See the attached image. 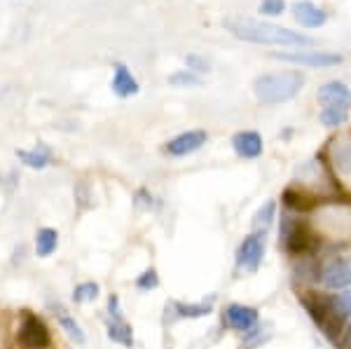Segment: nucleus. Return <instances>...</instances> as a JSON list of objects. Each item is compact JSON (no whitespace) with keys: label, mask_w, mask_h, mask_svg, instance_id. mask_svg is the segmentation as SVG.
Returning a JSON list of instances; mask_svg holds the SVG:
<instances>
[{"label":"nucleus","mask_w":351,"mask_h":349,"mask_svg":"<svg viewBox=\"0 0 351 349\" xmlns=\"http://www.w3.org/2000/svg\"><path fill=\"white\" fill-rule=\"evenodd\" d=\"M223 26L232 38H237L241 43L269 45V47H298V49H307L316 45L314 38L304 36L300 31L269 24V21L246 19V16H230V19L223 21Z\"/></svg>","instance_id":"obj_1"},{"label":"nucleus","mask_w":351,"mask_h":349,"mask_svg":"<svg viewBox=\"0 0 351 349\" xmlns=\"http://www.w3.org/2000/svg\"><path fill=\"white\" fill-rule=\"evenodd\" d=\"M304 87V75L298 69L288 71H274L258 75L253 82V94H256L258 104L263 106H279L288 104L302 92Z\"/></svg>","instance_id":"obj_2"},{"label":"nucleus","mask_w":351,"mask_h":349,"mask_svg":"<svg viewBox=\"0 0 351 349\" xmlns=\"http://www.w3.org/2000/svg\"><path fill=\"white\" fill-rule=\"evenodd\" d=\"M300 302L309 312V317L314 319V324L321 328V333L330 340H337L347 328V319L339 312L335 305V298L326 293H304L300 298Z\"/></svg>","instance_id":"obj_3"},{"label":"nucleus","mask_w":351,"mask_h":349,"mask_svg":"<svg viewBox=\"0 0 351 349\" xmlns=\"http://www.w3.org/2000/svg\"><path fill=\"white\" fill-rule=\"evenodd\" d=\"M279 244L284 246L286 253L291 256H307L319 246V237L311 232V228L302 218H295L291 213L281 216V228H279Z\"/></svg>","instance_id":"obj_4"},{"label":"nucleus","mask_w":351,"mask_h":349,"mask_svg":"<svg viewBox=\"0 0 351 349\" xmlns=\"http://www.w3.org/2000/svg\"><path fill=\"white\" fill-rule=\"evenodd\" d=\"M271 59L302 66V69H332L342 64L344 56L337 52H326V49H293V52H271Z\"/></svg>","instance_id":"obj_5"},{"label":"nucleus","mask_w":351,"mask_h":349,"mask_svg":"<svg viewBox=\"0 0 351 349\" xmlns=\"http://www.w3.org/2000/svg\"><path fill=\"white\" fill-rule=\"evenodd\" d=\"M319 281L328 291H344L351 286V258L330 256L319 265Z\"/></svg>","instance_id":"obj_6"},{"label":"nucleus","mask_w":351,"mask_h":349,"mask_svg":"<svg viewBox=\"0 0 351 349\" xmlns=\"http://www.w3.org/2000/svg\"><path fill=\"white\" fill-rule=\"evenodd\" d=\"M16 342L24 349H47L52 345V335H49L47 324H45L40 317H36V314H31V312H24L19 330H16Z\"/></svg>","instance_id":"obj_7"},{"label":"nucleus","mask_w":351,"mask_h":349,"mask_svg":"<svg viewBox=\"0 0 351 349\" xmlns=\"http://www.w3.org/2000/svg\"><path fill=\"white\" fill-rule=\"evenodd\" d=\"M265 256V232H251L237 249V267L248 269V272H258L260 263Z\"/></svg>","instance_id":"obj_8"},{"label":"nucleus","mask_w":351,"mask_h":349,"mask_svg":"<svg viewBox=\"0 0 351 349\" xmlns=\"http://www.w3.org/2000/svg\"><path fill=\"white\" fill-rule=\"evenodd\" d=\"M208 141V134L204 129H188V132L178 134L171 141H167L164 145V153L171 155V157H188L197 150L204 148V143Z\"/></svg>","instance_id":"obj_9"},{"label":"nucleus","mask_w":351,"mask_h":349,"mask_svg":"<svg viewBox=\"0 0 351 349\" xmlns=\"http://www.w3.org/2000/svg\"><path fill=\"white\" fill-rule=\"evenodd\" d=\"M223 322H225V326H230L232 330L248 333V330L258 326L260 314H258V309L251 307V305H239V302H232V305L225 307Z\"/></svg>","instance_id":"obj_10"},{"label":"nucleus","mask_w":351,"mask_h":349,"mask_svg":"<svg viewBox=\"0 0 351 349\" xmlns=\"http://www.w3.org/2000/svg\"><path fill=\"white\" fill-rule=\"evenodd\" d=\"M110 89L117 99H129V97H136L141 92V82L136 80V75L132 73L127 64L117 61L112 64V80H110Z\"/></svg>","instance_id":"obj_11"},{"label":"nucleus","mask_w":351,"mask_h":349,"mask_svg":"<svg viewBox=\"0 0 351 349\" xmlns=\"http://www.w3.org/2000/svg\"><path fill=\"white\" fill-rule=\"evenodd\" d=\"M232 148L241 160H258L265 153V141L253 129H243V132H237L232 136Z\"/></svg>","instance_id":"obj_12"},{"label":"nucleus","mask_w":351,"mask_h":349,"mask_svg":"<svg viewBox=\"0 0 351 349\" xmlns=\"http://www.w3.org/2000/svg\"><path fill=\"white\" fill-rule=\"evenodd\" d=\"M291 10L293 19L302 28H321L328 24V12L324 8L311 3V0H298V3H293Z\"/></svg>","instance_id":"obj_13"},{"label":"nucleus","mask_w":351,"mask_h":349,"mask_svg":"<svg viewBox=\"0 0 351 349\" xmlns=\"http://www.w3.org/2000/svg\"><path fill=\"white\" fill-rule=\"evenodd\" d=\"M316 99H319L321 106H339V108L351 110V89L342 80H330L321 84L319 92H316Z\"/></svg>","instance_id":"obj_14"},{"label":"nucleus","mask_w":351,"mask_h":349,"mask_svg":"<svg viewBox=\"0 0 351 349\" xmlns=\"http://www.w3.org/2000/svg\"><path fill=\"white\" fill-rule=\"evenodd\" d=\"M330 160L339 176L351 181V136H339L330 141Z\"/></svg>","instance_id":"obj_15"},{"label":"nucleus","mask_w":351,"mask_h":349,"mask_svg":"<svg viewBox=\"0 0 351 349\" xmlns=\"http://www.w3.org/2000/svg\"><path fill=\"white\" fill-rule=\"evenodd\" d=\"M14 155L19 157V162H24L28 169H38V171H40V169H47L54 160L52 153H49V148L43 143L31 150H16Z\"/></svg>","instance_id":"obj_16"},{"label":"nucleus","mask_w":351,"mask_h":349,"mask_svg":"<svg viewBox=\"0 0 351 349\" xmlns=\"http://www.w3.org/2000/svg\"><path fill=\"white\" fill-rule=\"evenodd\" d=\"M281 202L288 206L291 211H309L311 206H316V200L311 195L304 193L302 188H295V185H291V188L284 190V197H281Z\"/></svg>","instance_id":"obj_17"},{"label":"nucleus","mask_w":351,"mask_h":349,"mask_svg":"<svg viewBox=\"0 0 351 349\" xmlns=\"http://www.w3.org/2000/svg\"><path fill=\"white\" fill-rule=\"evenodd\" d=\"M59 246V232L54 228H40L36 234V253L38 258H49Z\"/></svg>","instance_id":"obj_18"},{"label":"nucleus","mask_w":351,"mask_h":349,"mask_svg":"<svg viewBox=\"0 0 351 349\" xmlns=\"http://www.w3.org/2000/svg\"><path fill=\"white\" fill-rule=\"evenodd\" d=\"M54 312H56V319H59V326L66 330V335L71 337V340H75L77 345H84V342H87V337H84L82 326L77 324L75 319H73L71 314H68L61 305H56V307H54Z\"/></svg>","instance_id":"obj_19"},{"label":"nucleus","mask_w":351,"mask_h":349,"mask_svg":"<svg viewBox=\"0 0 351 349\" xmlns=\"http://www.w3.org/2000/svg\"><path fill=\"white\" fill-rule=\"evenodd\" d=\"M171 309L178 319H202L211 314V302H173Z\"/></svg>","instance_id":"obj_20"},{"label":"nucleus","mask_w":351,"mask_h":349,"mask_svg":"<svg viewBox=\"0 0 351 349\" xmlns=\"http://www.w3.org/2000/svg\"><path fill=\"white\" fill-rule=\"evenodd\" d=\"M319 120L321 125L328 127V129H335V127H342L349 122V110L347 108H339V106H324L319 112Z\"/></svg>","instance_id":"obj_21"},{"label":"nucleus","mask_w":351,"mask_h":349,"mask_svg":"<svg viewBox=\"0 0 351 349\" xmlns=\"http://www.w3.org/2000/svg\"><path fill=\"white\" fill-rule=\"evenodd\" d=\"M167 82L171 84V87H176V89H197V87H202V84H204V77L197 75V73L188 71V69H180V71L171 73V75L167 77Z\"/></svg>","instance_id":"obj_22"},{"label":"nucleus","mask_w":351,"mask_h":349,"mask_svg":"<svg viewBox=\"0 0 351 349\" xmlns=\"http://www.w3.org/2000/svg\"><path fill=\"white\" fill-rule=\"evenodd\" d=\"M274 218H276V202L269 200V202H265L256 211V216H253V228H256V232H267V228L274 223Z\"/></svg>","instance_id":"obj_23"},{"label":"nucleus","mask_w":351,"mask_h":349,"mask_svg":"<svg viewBox=\"0 0 351 349\" xmlns=\"http://www.w3.org/2000/svg\"><path fill=\"white\" fill-rule=\"evenodd\" d=\"M108 337L117 345H124V347H134V330L129 324L124 322H110L108 324Z\"/></svg>","instance_id":"obj_24"},{"label":"nucleus","mask_w":351,"mask_h":349,"mask_svg":"<svg viewBox=\"0 0 351 349\" xmlns=\"http://www.w3.org/2000/svg\"><path fill=\"white\" fill-rule=\"evenodd\" d=\"M96 298H99V284H96V281H82V284H77L75 291H73V300H75L77 305H82V302H94Z\"/></svg>","instance_id":"obj_25"},{"label":"nucleus","mask_w":351,"mask_h":349,"mask_svg":"<svg viewBox=\"0 0 351 349\" xmlns=\"http://www.w3.org/2000/svg\"><path fill=\"white\" fill-rule=\"evenodd\" d=\"M185 69L197 73V75H206V73H211V61L202 54H188L185 56Z\"/></svg>","instance_id":"obj_26"},{"label":"nucleus","mask_w":351,"mask_h":349,"mask_svg":"<svg viewBox=\"0 0 351 349\" xmlns=\"http://www.w3.org/2000/svg\"><path fill=\"white\" fill-rule=\"evenodd\" d=\"M288 10L286 0H260L258 12L263 16H281Z\"/></svg>","instance_id":"obj_27"},{"label":"nucleus","mask_w":351,"mask_h":349,"mask_svg":"<svg viewBox=\"0 0 351 349\" xmlns=\"http://www.w3.org/2000/svg\"><path fill=\"white\" fill-rule=\"evenodd\" d=\"M157 286H160V274H157L155 267L145 269V272L136 279V289L138 291H152V289H157Z\"/></svg>","instance_id":"obj_28"},{"label":"nucleus","mask_w":351,"mask_h":349,"mask_svg":"<svg viewBox=\"0 0 351 349\" xmlns=\"http://www.w3.org/2000/svg\"><path fill=\"white\" fill-rule=\"evenodd\" d=\"M332 298H335V305H337V309L344 314V319H347V322H349V319H351V291L344 289L342 293H335Z\"/></svg>","instance_id":"obj_29"},{"label":"nucleus","mask_w":351,"mask_h":349,"mask_svg":"<svg viewBox=\"0 0 351 349\" xmlns=\"http://www.w3.org/2000/svg\"><path fill=\"white\" fill-rule=\"evenodd\" d=\"M136 209H143V211H150L152 206H155V197H152V193H148L145 188H141L138 193H136Z\"/></svg>","instance_id":"obj_30"},{"label":"nucleus","mask_w":351,"mask_h":349,"mask_svg":"<svg viewBox=\"0 0 351 349\" xmlns=\"http://www.w3.org/2000/svg\"><path fill=\"white\" fill-rule=\"evenodd\" d=\"M108 312H110V319L112 322H122V312H120V298L112 293L108 298Z\"/></svg>","instance_id":"obj_31"},{"label":"nucleus","mask_w":351,"mask_h":349,"mask_svg":"<svg viewBox=\"0 0 351 349\" xmlns=\"http://www.w3.org/2000/svg\"><path fill=\"white\" fill-rule=\"evenodd\" d=\"M77 197H80V204H82V206H87L89 193H87V188H84V185H80V190H77Z\"/></svg>","instance_id":"obj_32"},{"label":"nucleus","mask_w":351,"mask_h":349,"mask_svg":"<svg viewBox=\"0 0 351 349\" xmlns=\"http://www.w3.org/2000/svg\"><path fill=\"white\" fill-rule=\"evenodd\" d=\"M344 345H349L351 347V319H349V322H347V328H344Z\"/></svg>","instance_id":"obj_33"},{"label":"nucleus","mask_w":351,"mask_h":349,"mask_svg":"<svg viewBox=\"0 0 351 349\" xmlns=\"http://www.w3.org/2000/svg\"><path fill=\"white\" fill-rule=\"evenodd\" d=\"M3 94H5V89H0V97H3Z\"/></svg>","instance_id":"obj_34"}]
</instances>
